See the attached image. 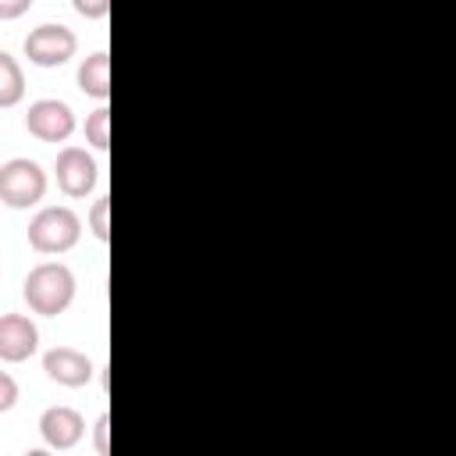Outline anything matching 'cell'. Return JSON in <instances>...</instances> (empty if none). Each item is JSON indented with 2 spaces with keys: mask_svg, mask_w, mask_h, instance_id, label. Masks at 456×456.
Listing matches in <instances>:
<instances>
[{
  "mask_svg": "<svg viewBox=\"0 0 456 456\" xmlns=\"http://www.w3.org/2000/svg\"><path fill=\"white\" fill-rule=\"evenodd\" d=\"M21 296H25V303H28L32 314H39V317H57V314H64V310L71 306V299H75V274H71V267L61 264V260H43V264H36V267L25 274Z\"/></svg>",
  "mask_w": 456,
  "mask_h": 456,
  "instance_id": "cell-1",
  "label": "cell"
},
{
  "mask_svg": "<svg viewBox=\"0 0 456 456\" xmlns=\"http://www.w3.org/2000/svg\"><path fill=\"white\" fill-rule=\"evenodd\" d=\"M82 235V221L71 207H43L28 221V246L43 256H61L68 253Z\"/></svg>",
  "mask_w": 456,
  "mask_h": 456,
  "instance_id": "cell-2",
  "label": "cell"
},
{
  "mask_svg": "<svg viewBox=\"0 0 456 456\" xmlns=\"http://www.w3.org/2000/svg\"><path fill=\"white\" fill-rule=\"evenodd\" d=\"M46 196V171L32 157H11L0 164V203L11 210H28Z\"/></svg>",
  "mask_w": 456,
  "mask_h": 456,
  "instance_id": "cell-3",
  "label": "cell"
},
{
  "mask_svg": "<svg viewBox=\"0 0 456 456\" xmlns=\"http://www.w3.org/2000/svg\"><path fill=\"white\" fill-rule=\"evenodd\" d=\"M75 50H78V36L61 21L36 25L25 36V57L36 68H61V64H68L75 57Z\"/></svg>",
  "mask_w": 456,
  "mask_h": 456,
  "instance_id": "cell-4",
  "label": "cell"
},
{
  "mask_svg": "<svg viewBox=\"0 0 456 456\" xmlns=\"http://www.w3.org/2000/svg\"><path fill=\"white\" fill-rule=\"evenodd\" d=\"M53 175H57V189L64 196H71V200L89 196L96 189V182H100V167H96V160L82 146H64L57 153Z\"/></svg>",
  "mask_w": 456,
  "mask_h": 456,
  "instance_id": "cell-5",
  "label": "cell"
},
{
  "mask_svg": "<svg viewBox=\"0 0 456 456\" xmlns=\"http://www.w3.org/2000/svg\"><path fill=\"white\" fill-rule=\"evenodd\" d=\"M25 128L43 142H64L75 132V110L64 100H36L28 103Z\"/></svg>",
  "mask_w": 456,
  "mask_h": 456,
  "instance_id": "cell-6",
  "label": "cell"
},
{
  "mask_svg": "<svg viewBox=\"0 0 456 456\" xmlns=\"http://www.w3.org/2000/svg\"><path fill=\"white\" fill-rule=\"evenodd\" d=\"M43 370H46L50 381H57L64 388H82L96 374L93 370V360L82 349H75V346H53V349H46L43 353Z\"/></svg>",
  "mask_w": 456,
  "mask_h": 456,
  "instance_id": "cell-7",
  "label": "cell"
},
{
  "mask_svg": "<svg viewBox=\"0 0 456 456\" xmlns=\"http://www.w3.org/2000/svg\"><path fill=\"white\" fill-rule=\"evenodd\" d=\"M39 349V328L25 314H0V360L25 363Z\"/></svg>",
  "mask_w": 456,
  "mask_h": 456,
  "instance_id": "cell-8",
  "label": "cell"
},
{
  "mask_svg": "<svg viewBox=\"0 0 456 456\" xmlns=\"http://www.w3.org/2000/svg\"><path fill=\"white\" fill-rule=\"evenodd\" d=\"M39 435H43V442H46L50 449H71V445L82 442L86 420H82V413L71 410V406H46V410L39 413Z\"/></svg>",
  "mask_w": 456,
  "mask_h": 456,
  "instance_id": "cell-9",
  "label": "cell"
},
{
  "mask_svg": "<svg viewBox=\"0 0 456 456\" xmlns=\"http://www.w3.org/2000/svg\"><path fill=\"white\" fill-rule=\"evenodd\" d=\"M78 89L100 103L110 100V53L96 50L78 64Z\"/></svg>",
  "mask_w": 456,
  "mask_h": 456,
  "instance_id": "cell-10",
  "label": "cell"
},
{
  "mask_svg": "<svg viewBox=\"0 0 456 456\" xmlns=\"http://www.w3.org/2000/svg\"><path fill=\"white\" fill-rule=\"evenodd\" d=\"M25 96V71L21 64L0 50V107H14Z\"/></svg>",
  "mask_w": 456,
  "mask_h": 456,
  "instance_id": "cell-11",
  "label": "cell"
},
{
  "mask_svg": "<svg viewBox=\"0 0 456 456\" xmlns=\"http://www.w3.org/2000/svg\"><path fill=\"white\" fill-rule=\"evenodd\" d=\"M82 132H86V142H89L93 150H107V146H110V107L100 103L96 110H89Z\"/></svg>",
  "mask_w": 456,
  "mask_h": 456,
  "instance_id": "cell-12",
  "label": "cell"
},
{
  "mask_svg": "<svg viewBox=\"0 0 456 456\" xmlns=\"http://www.w3.org/2000/svg\"><path fill=\"white\" fill-rule=\"evenodd\" d=\"M89 232L100 242H110V200L107 196H96L93 200V207H89Z\"/></svg>",
  "mask_w": 456,
  "mask_h": 456,
  "instance_id": "cell-13",
  "label": "cell"
},
{
  "mask_svg": "<svg viewBox=\"0 0 456 456\" xmlns=\"http://www.w3.org/2000/svg\"><path fill=\"white\" fill-rule=\"evenodd\" d=\"M71 7L86 18V21H103L110 14V0H71Z\"/></svg>",
  "mask_w": 456,
  "mask_h": 456,
  "instance_id": "cell-14",
  "label": "cell"
},
{
  "mask_svg": "<svg viewBox=\"0 0 456 456\" xmlns=\"http://www.w3.org/2000/svg\"><path fill=\"white\" fill-rule=\"evenodd\" d=\"M93 445H96L100 456L110 452V413H100L96 417V424H93Z\"/></svg>",
  "mask_w": 456,
  "mask_h": 456,
  "instance_id": "cell-15",
  "label": "cell"
},
{
  "mask_svg": "<svg viewBox=\"0 0 456 456\" xmlns=\"http://www.w3.org/2000/svg\"><path fill=\"white\" fill-rule=\"evenodd\" d=\"M14 403H18V381L7 370H0V413L14 410Z\"/></svg>",
  "mask_w": 456,
  "mask_h": 456,
  "instance_id": "cell-16",
  "label": "cell"
},
{
  "mask_svg": "<svg viewBox=\"0 0 456 456\" xmlns=\"http://www.w3.org/2000/svg\"><path fill=\"white\" fill-rule=\"evenodd\" d=\"M32 7V0H0V21H14Z\"/></svg>",
  "mask_w": 456,
  "mask_h": 456,
  "instance_id": "cell-17",
  "label": "cell"
}]
</instances>
